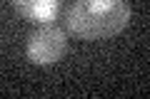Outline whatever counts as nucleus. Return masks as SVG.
<instances>
[{"instance_id":"1","label":"nucleus","mask_w":150,"mask_h":99,"mask_svg":"<svg viewBox=\"0 0 150 99\" xmlns=\"http://www.w3.org/2000/svg\"><path fill=\"white\" fill-rule=\"evenodd\" d=\"M130 22L128 0H73L65 25L80 40L98 42L120 35Z\"/></svg>"},{"instance_id":"2","label":"nucleus","mask_w":150,"mask_h":99,"mask_svg":"<svg viewBox=\"0 0 150 99\" xmlns=\"http://www.w3.org/2000/svg\"><path fill=\"white\" fill-rule=\"evenodd\" d=\"M68 50V37L60 27L55 25H40L28 35L25 42V55L33 64H55Z\"/></svg>"},{"instance_id":"3","label":"nucleus","mask_w":150,"mask_h":99,"mask_svg":"<svg viewBox=\"0 0 150 99\" xmlns=\"http://www.w3.org/2000/svg\"><path fill=\"white\" fill-rule=\"evenodd\" d=\"M13 8L25 20L33 22H48L58 15L60 0H13Z\"/></svg>"}]
</instances>
